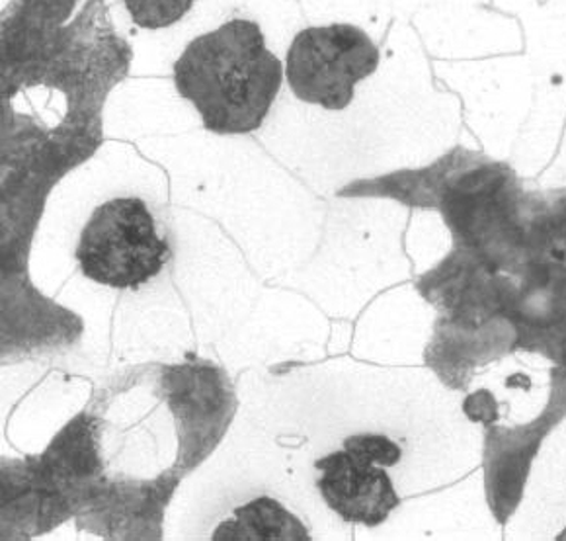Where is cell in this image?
<instances>
[{
	"label": "cell",
	"mask_w": 566,
	"mask_h": 541,
	"mask_svg": "<svg viewBox=\"0 0 566 541\" xmlns=\"http://www.w3.org/2000/svg\"><path fill=\"white\" fill-rule=\"evenodd\" d=\"M283 81V65L256 22L229 20L186 45L175 84L209 132L250 134L264 124Z\"/></svg>",
	"instance_id": "6da1fadb"
},
{
	"label": "cell",
	"mask_w": 566,
	"mask_h": 541,
	"mask_svg": "<svg viewBox=\"0 0 566 541\" xmlns=\"http://www.w3.org/2000/svg\"><path fill=\"white\" fill-rule=\"evenodd\" d=\"M170 259L167 239L139 198H114L92 211L76 245V260L92 282L114 290L139 288Z\"/></svg>",
	"instance_id": "7a4b0ae2"
},
{
	"label": "cell",
	"mask_w": 566,
	"mask_h": 541,
	"mask_svg": "<svg viewBox=\"0 0 566 541\" xmlns=\"http://www.w3.org/2000/svg\"><path fill=\"white\" fill-rule=\"evenodd\" d=\"M379 67V50L358 25H313L293 38L285 79L300 101L340 112L354 101L356 84Z\"/></svg>",
	"instance_id": "3957f363"
},
{
	"label": "cell",
	"mask_w": 566,
	"mask_h": 541,
	"mask_svg": "<svg viewBox=\"0 0 566 541\" xmlns=\"http://www.w3.org/2000/svg\"><path fill=\"white\" fill-rule=\"evenodd\" d=\"M318 491L338 517L356 524L377 526L399 507V497L384 466L350 451L318 459Z\"/></svg>",
	"instance_id": "277c9868"
},
{
	"label": "cell",
	"mask_w": 566,
	"mask_h": 541,
	"mask_svg": "<svg viewBox=\"0 0 566 541\" xmlns=\"http://www.w3.org/2000/svg\"><path fill=\"white\" fill-rule=\"evenodd\" d=\"M213 540L297 541L311 540V535L282 502L262 497L237 508L233 517L217 526Z\"/></svg>",
	"instance_id": "5b68a950"
},
{
	"label": "cell",
	"mask_w": 566,
	"mask_h": 541,
	"mask_svg": "<svg viewBox=\"0 0 566 541\" xmlns=\"http://www.w3.org/2000/svg\"><path fill=\"white\" fill-rule=\"evenodd\" d=\"M198 0H125L135 24L145 30H160L182 20Z\"/></svg>",
	"instance_id": "8992f818"
},
{
	"label": "cell",
	"mask_w": 566,
	"mask_h": 541,
	"mask_svg": "<svg viewBox=\"0 0 566 541\" xmlns=\"http://www.w3.org/2000/svg\"><path fill=\"white\" fill-rule=\"evenodd\" d=\"M344 450L384 467L395 466L400 459L399 446L385 436H354L344 441Z\"/></svg>",
	"instance_id": "52a82bcc"
},
{
	"label": "cell",
	"mask_w": 566,
	"mask_h": 541,
	"mask_svg": "<svg viewBox=\"0 0 566 541\" xmlns=\"http://www.w3.org/2000/svg\"><path fill=\"white\" fill-rule=\"evenodd\" d=\"M558 540H566V530L565 532L560 533V535H558Z\"/></svg>",
	"instance_id": "ba28073f"
}]
</instances>
